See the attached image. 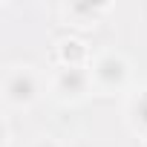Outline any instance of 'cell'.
<instances>
[{
  "label": "cell",
  "instance_id": "1",
  "mask_svg": "<svg viewBox=\"0 0 147 147\" xmlns=\"http://www.w3.org/2000/svg\"><path fill=\"white\" fill-rule=\"evenodd\" d=\"M3 104L12 110H29L43 95V78L32 63H12L3 72Z\"/></svg>",
  "mask_w": 147,
  "mask_h": 147
},
{
  "label": "cell",
  "instance_id": "2",
  "mask_svg": "<svg viewBox=\"0 0 147 147\" xmlns=\"http://www.w3.org/2000/svg\"><path fill=\"white\" fill-rule=\"evenodd\" d=\"M90 75L98 92H121L130 84V61L113 49L95 52L90 61Z\"/></svg>",
  "mask_w": 147,
  "mask_h": 147
},
{
  "label": "cell",
  "instance_id": "3",
  "mask_svg": "<svg viewBox=\"0 0 147 147\" xmlns=\"http://www.w3.org/2000/svg\"><path fill=\"white\" fill-rule=\"evenodd\" d=\"M52 95L61 104H78L84 101L95 87H92V75H90V66H58V72L52 75L49 84Z\"/></svg>",
  "mask_w": 147,
  "mask_h": 147
},
{
  "label": "cell",
  "instance_id": "4",
  "mask_svg": "<svg viewBox=\"0 0 147 147\" xmlns=\"http://www.w3.org/2000/svg\"><path fill=\"white\" fill-rule=\"evenodd\" d=\"M107 12H113V3H66L63 15L72 20V26H95Z\"/></svg>",
  "mask_w": 147,
  "mask_h": 147
},
{
  "label": "cell",
  "instance_id": "5",
  "mask_svg": "<svg viewBox=\"0 0 147 147\" xmlns=\"http://www.w3.org/2000/svg\"><path fill=\"white\" fill-rule=\"evenodd\" d=\"M92 52L78 38H63L58 43V66H90Z\"/></svg>",
  "mask_w": 147,
  "mask_h": 147
},
{
  "label": "cell",
  "instance_id": "6",
  "mask_svg": "<svg viewBox=\"0 0 147 147\" xmlns=\"http://www.w3.org/2000/svg\"><path fill=\"white\" fill-rule=\"evenodd\" d=\"M124 118H127V124H130V130H133V133L147 136V87H144V90H138V92H133V95L127 98Z\"/></svg>",
  "mask_w": 147,
  "mask_h": 147
},
{
  "label": "cell",
  "instance_id": "7",
  "mask_svg": "<svg viewBox=\"0 0 147 147\" xmlns=\"http://www.w3.org/2000/svg\"><path fill=\"white\" fill-rule=\"evenodd\" d=\"M29 147H63L58 138H52V136H40V138H35Z\"/></svg>",
  "mask_w": 147,
  "mask_h": 147
}]
</instances>
